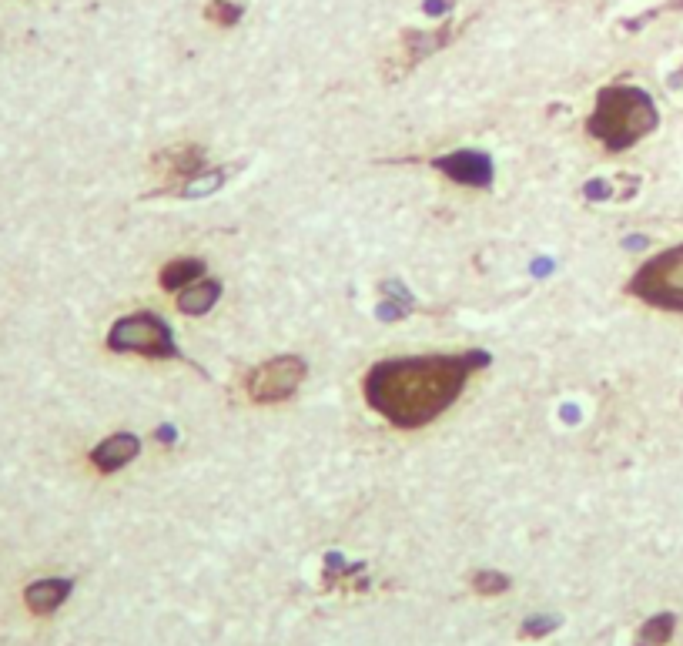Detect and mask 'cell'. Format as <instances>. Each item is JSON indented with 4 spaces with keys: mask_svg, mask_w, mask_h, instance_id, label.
Wrapping results in <instances>:
<instances>
[{
    "mask_svg": "<svg viewBox=\"0 0 683 646\" xmlns=\"http://www.w3.org/2000/svg\"><path fill=\"white\" fill-rule=\"evenodd\" d=\"M305 362L298 359V355H278V359L258 365L252 372V379H248V392H252L255 402H262V406H272V402H285L292 399L295 389L302 385L305 379Z\"/></svg>",
    "mask_w": 683,
    "mask_h": 646,
    "instance_id": "cell-5",
    "label": "cell"
},
{
    "mask_svg": "<svg viewBox=\"0 0 683 646\" xmlns=\"http://www.w3.org/2000/svg\"><path fill=\"white\" fill-rule=\"evenodd\" d=\"M432 165L446 178L469 188H489V181H493V161L479 151H452L446 158H436Z\"/></svg>",
    "mask_w": 683,
    "mask_h": 646,
    "instance_id": "cell-6",
    "label": "cell"
},
{
    "mask_svg": "<svg viewBox=\"0 0 683 646\" xmlns=\"http://www.w3.org/2000/svg\"><path fill=\"white\" fill-rule=\"evenodd\" d=\"M205 17L221 27H232V24H238V17H242V7L232 4V0H211L205 7Z\"/></svg>",
    "mask_w": 683,
    "mask_h": 646,
    "instance_id": "cell-14",
    "label": "cell"
},
{
    "mask_svg": "<svg viewBox=\"0 0 683 646\" xmlns=\"http://www.w3.org/2000/svg\"><path fill=\"white\" fill-rule=\"evenodd\" d=\"M108 349L151 355V359H178V345H175V335L168 329V322L151 312L118 318L108 332Z\"/></svg>",
    "mask_w": 683,
    "mask_h": 646,
    "instance_id": "cell-3",
    "label": "cell"
},
{
    "mask_svg": "<svg viewBox=\"0 0 683 646\" xmlns=\"http://www.w3.org/2000/svg\"><path fill=\"white\" fill-rule=\"evenodd\" d=\"M228 178V168L221 171H205V175H191V181H185V188H181V198H205V195H215V191L225 185Z\"/></svg>",
    "mask_w": 683,
    "mask_h": 646,
    "instance_id": "cell-12",
    "label": "cell"
},
{
    "mask_svg": "<svg viewBox=\"0 0 683 646\" xmlns=\"http://www.w3.org/2000/svg\"><path fill=\"white\" fill-rule=\"evenodd\" d=\"M71 590H74L71 580H37L24 590L27 610L37 613V616H51L57 606L71 596Z\"/></svg>",
    "mask_w": 683,
    "mask_h": 646,
    "instance_id": "cell-8",
    "label": "cell"
},
{
    "mask_svg": "<svg viewBox=\"0 0 683 646\" xmlns=\"http://www.w3.org/2000/svg\"><path fill=\"white\" fill-rule=\"evenodd\" d=\"M138 452H141V439L134 436V432H118V436L104 439L101 446H94L91 462L101 472H118L121 466H128Z\"/></svg>",
    "mask_w": 683,
    "mask_h": 646,
    "instance_id": "cell-7",
    "label": "cell"
},
{
    "mask_svg": "<svg viewBox=\"0 0 683 646\" xmlns=\"http://www.w3.org/2000/svg\"><path fill=\"white\" fill-rule=\"evenodd\" d=\"M647 245V238H627V248H643Z\"/></svg>",
    "mask_w": 683,
    "mask_h": 646,
    "instance_id": "cell-19",
    "label": "cell"
},
{
    "mask_svg": "<svg viewBox=\"0 0 683 646\" xmlns=\"http://www.w3.org/2000/svg\"><path fill=\"white\" fill-rule=\"evenodd\" d=\"M630 292L657 308L683 312V248H670V252L650 258L633 278Z\"/></svg>",
    "mask_w": 683,
    "mask_h": 646,
    "instance_id": "cell-4",
    "label": "cell"
},
{
    "mask_svg": "<svg viewBox=\"0 0 683 646\" xmlns=\"http://www.w3.org/2000/svg\"><path fill=\"white\" fill-rule=\"evenodd\" d=\"M479 365H486V352L386 359L365 375V402L392 426H426L459 399Z\"/></svg>",
    "mask_w": 683,
    "mask_h": 646,
    "instance_id": "cell-1",
    "label": "cell"
},
{
    "mask_svg": "<svg viewBox=\"0 0 683 646\" xmlns=\"http://www.w3.org/2000/svg\"><path fill=\"white\" fill-rule=\"evenodd\" d=\"M586 128H590V134L603 148L627 151L630 144H637L657 128V104L640 88H623V84L603 88Z\"/></svg>",
    "mask_w": 683,
    "mask_h": 646,
    "instance_id": "cell-2",
    "label": "cell"
},
{
    "mask_svg": "<svg viewBox=\"0 0 683 646\" xmlns=\"http://www.w3.org/2000/svg\"><path fill=\"white\" fill-rule=\"evenodd\" d=\"M673 626H677V616H673V613L650 616V620L640 626L637 646H667L670 636H673Z\"/></svg>",
    "mask_w": 683,
    "mask_h": 646,
    "instance_id": "cell-11",
    "label": "cell"
},
{
    "mask_svg": "<svg viewBox=\"0 0 683 646\" xmlns=\"http://www.w3.org/2000/svg\"><path fill=\"white\" fill-rule=\"evenodd\" d=\"M422 11L432 14V17H439V14L449 11V0H426V4H422Z\"/></svg>",
    "mask_w": 683,
    "mask_h": 646,
    "instance_id": "cell-17",
    "label": "cell"
},
{
    "mask_svg": "<svg viewBox=\"0 0 683 646\" xmlns=\"http://www.w3.org/2000/svg\"><path fill=\"white\" fill-rule=\"evenodd\" d=\"M583 195H586V198H593V201H606V198L613 195V185H610V181H600V178H596V181H590V185L583 188Z\"/></svg>",
    "mask_w": 683,
    "mask_h": 646,
    "instance_id": "cell-16",
    "label": "cell"
},
{
    "mask_svg": "<svg viewBox=\"0 0 683 646\" xmlns=\"http://www.w3.org/2000/svg\"><path fill=\"white\" fill-rule=\"evenodd\" d=\"M556 626H560V616H529L519 633L523 636H546V633H553Z\"/></svg>",
    "mask_w": 683,
    "mask_h": 646,
    "instance_id": "cell-15",
    "label": "cell"
},
{
    "mask_svg": "<svg viewBox=\"0 0 683 646\" xmlns=\"http://www.w3.org/2000/svg\"><path fill=\"white\" fill-rule=\"evenodd\" d=\"M553 268V262H546V258H540V262H533V275H546Z\"/></svg>",
    "mask_w": 683,
    "mask_h": 646,
    "instance_id": "cell-18",
    "label": "cell"
},
{
    "mask_svg": "<svg viewBox=\"0 0 683 646\" xmlns=\"http://www.w3.org/2000/svg\"><path fill=\"white\" fill-rule=\"evenodd\" d=\"M473 590L483 593V596H499L509 590V576L506 573H496V570H483L473 576Z\"/></svg>",
    "mask_w": 683,
    "mask_h": 646,
    "instance_id": "cell-13",
    "label": "cell"
},
{
    "mask_svg": "<svg viewBox=\"0 0 683 646\" xmlns=\"http://www.w3.org/2000/svg\"><path fill=\"white\" fill-rule=\"evenodd\" d=\"M198 278H205V262H198V258H178V262L165 265V272H161V285L171 288V292H178V288L195 285Z\"/></svg>",
    "mask_w": 683,
    "mask_h": 646,
    "instance_id": "cell-10",
    "label": "cell"
},
{
    "mask_svg": "<svg viewBox=\"0 0 683 646\" xmlns=\"http://www.w3.org/2000/svg\"><path fill=\"white\" fill-rule=\"evenodd\" d=\"M218 298H221V282H215V278H201V282L181 288L178 308L185 315H205V312H211V305H215Z\"/></svg>",
    "mask_w": 683,
    "mask_h": 646,
    "instance_id": "cell-9",
    "label": "cell"
}]
</instances>
